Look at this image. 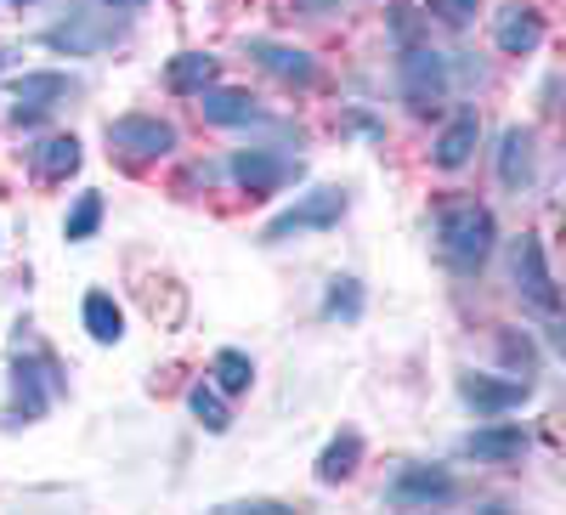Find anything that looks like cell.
Returning <instances> with one entry per match:
<instances>
[{
  "label": "cell",
  "instance_id": "cell-1",
  "mask_svg": "<svg viewBox=\"0 0 566 515\" xmlns=\"http://www.w3.org/2000/svg\"><path fill=\"white\" fill-rule=\"evenodd\" d=\"M437 239H442V255L453 266H482L493 255V239H499V227H493V210L488 204H448L442 221H437Z\"/></svg>",
  "mask_w": 566,
  "mask_h": 515
},
{
  "label": "cell",
  "instance_id": "cell-2",
  "mask_svg": "<svg viewBox=\"0 0 566 515\" xmlns=\"http://www.w3.org/2000/svg\"><path fill=\"white\" fill-rule=\"evenodd\" d=\"M346 204H352L346 187H312V193H301L290 210L261 227V244H290V239H301V232H328L346 216Z\"/></svg>",
  "mask_w": 566,
  "mask_h": 515
},
{
  "label": "cell",
  "instance_id": "cell-3",
  "mask_svg": "<svg viewBox=\"0 0 566 515\" xmlns=\"http://www.w3.org/2000/svg\"><path fill=\"white\" fill-rule=\"evenodd\" d=\"M108 148L125 154V159H165V154H176V125L159 119V114L108 119Z\"/></svg>",
  "mask_w": 566,
  "mask_h": 515
},
{
  "label": "cell",
  "instance_id": "cell-4",
  "mask_svg": "<svg viewBox=\"0 0 566 515\" xmlns=\"http://www.w3.org/2000/svg\"><path fill=\"white\" fill-rule=\"evenodd\" d=\"M402 97H408L413 114H431L448 97V57L431 52V45H413L402 57Z\"/></svg>",
  "mask_w": 566,
  "mask_h": 515
},
{
  "label": "cell",
  "instance_id": "cell-5",
  "mask_svg": "<svg viewBox=\"0 0 566 515\" xmlns=\"http://www.w3.org/2000/svg\"><path fill=\"white\" fill-rule=\"evenodd\" d=\"M295 159H283L272 148H244V154H232V181L244 187L250 199H272L283 181H295Z\"/></svg>",
  "mask_w": 566,
  "mask_h": 515
},
{
  "label": "cell",
  "instance_id": "cell-6",
  "mask_svg": "<svg viewBox=\"0 0 566 515\" xmlns=\"http://www.w3.org/2000/svg\"><path fill=\"white\" fill-rule=\"evenodd\" d=\"M119 18H103V12H80V18H69L63 29H45L40 40L52 45V52H69V57H91V52H103V45H114L119 40Z\"/></svg>",
  "mask_w": 566,
  "mask_h": 515
},
{
  "label": "cell",
  "instance_id": "cell-7",
  "mask_svg": "<svg viewBox=\"0 0 566 515\" xmlns=\"http://www.w3.org/2000/svg\"><path fill=\"white\" fill-rule=\"evenodd\" d=\"M386 498L391 504H448V498H459V482L442 471V464H402V471L391 476V487H386Z\"/></svg>",
  "mask_w": 566,
  "mask_h": 515
},
{
  "label": "cell",
  "instance_id": "cell-8",
  "mask_svg": "<svg viewBox=\"0 0 566 515\" xmlns=\"http://www.w3.org/2000/svg\"><path fill=\"white\" fill-rule=\"evenodd\" d=\"M510 277H515V290H522L538 312H555V277H549V266H544V244L533 239V232H522V244H515Z\"/></svg>",
  "mask_w": 566,
  "mask_h": 515
},
{
  "label": "cell",
  "instance_id": "cell-9",
  "mask_svg": "<svg viewBox=\"0 0 566 515\" xmlns=\"http://www.w3.org/2000/svg\"><path fill=\"white\" fill-rule=\"evenodd\" d=\"M244 57H255L283 85H312L317 80V57L301 52V45H283V40H244Z\"/></svg>",
  "mask_w": 566,
  "mask_h": 515
},
{
  "label": "cell",
  "instance_id": "cell-10",
  "mask_svg": "<svg viewBox=\"0 0 566 515\" xmlns=\"http://www.w3.org/2000/svg\"><path fill=\"white\" fill-rule=\"evenodd\" d=\"M74 91H80V85H74L69 74H23V80L12 85V103H18V108H12V119L23 125V119H34V114H45V108L69 103Z\"/></svg>",
  "mask_w": 566,
  "mask_h": 515
},
{
  "label": "cell",
  "instance_id": "cell-11",
  "mask_svg": "<svg viewBox=\"0 0 566 515\" xmlns=\"http://www.w3.org/2000/svg\"><path fill=\"white\" fill-rule=\"evenodd\" d=\"M459 397L482 413H510L533 397L527 380H493V374H459Z\"/></svg>",
  "mask_w": 566,
  "mask_h": 515
},
{
  "label": "cell",
  "instance_id": "cell-12",
  "mask_svg": "<svg viewBox=\"0 0 566 515\" xmlns=\"http://www.w3.org/2000/svg\"><path fill=\"white\" fill-rule=\"evenodd\" d=\"M199 114H205V125H261L266 119L250 91H232V85H205L199 91Z\"/></svg>",
  "mask_w": 566,
  "mask_h": 515
},
{
  "label": "cell",
  "instance_id": "cell-13",
  "mask_svg": "<svg viewBox=\"0 0 566 515\" xmlns=\"http://www.w3.org/2000/svg\"><path fill=\"white\" fill-rule=\"evenodd\" d=\"M493 40H499L504 57H527V52H538V40H544V18L533 7H504L493 18Z\"/></svg>",
  "mask_w": 566,
  "mask_h": 515
},
{
  "label": "cell",
  "instance_id": "cell-14",
  "mask_svg": "<svg viewBox=\"0 0 566 515\" xmlns=\"http://www.w3.org/2000/svg\"><path fill=\"white\" fill-rule=\"evenodd\" d=\"M533 448V437L522 425H488V431H470L464 437V453L470 459H488V464H515Z\"/></svg>",
  "mask_w": 566,
  "mask_h": 515
},
{
  "label": "cell",
  "instance_id": "cell-15",
  "mask_svg": "<svg viewBox=\"0 0 566 515\" xmlns=\"http://www.w3.org/2000/svg\"><path fill=\"white\" fill-rule=\"evenodd\" d=\"M476 136H482V119L476 114H453L448 125H442V136H437V148H431V159L442 165V170H464L470 165V154H476Z\"/></svg>",
  "mask_w": 566,
  "mask_h": 515
},
{
  "label": "cell",
  "instance_id": "cell-16",
  "mask_svg": "<svg viewBox=\"0 0 566 515\" xmlns=\"http://www.w3.org/2000/svg\"><path fill=\"white\" fill-rule=\"evenodd\" d=\"M499 181L510 187V193H522V187L533 181V130L527 125H510L499 136Z\"/></svg>",
  "mask_w": 566,
  "mask_h": 515
},
{
  "label": "cell",
  "instance_id": "cell-17",
  "mask_svg": "<svg viewBox=\"0 0 566 515\" xmlns=\"http://www.w3.org/2000/svg\"><path fill=\"white\" fill-rule=\"evenodd\" d=\"M80 317H85V335L97 340V346H114V340L125 335V312L114 306V295H108V290H91V295H85V306H80Z\"/></svg>",
  "mask_w": 566,
  "mask_h": 515
},
{
  "label": "cell",
  "instance_id": "cell-18",
  "mask_svg": "<svg viewBox=\"0 0 566 515\" xmlns=\"http://www.w3.org/2000/svg\"><path fill=\"white\" fill-rule=\"evenodd\" d=\"M216 74H221V63L210 57V52H181V57H170V91H181V97H199L205 85H216Z\"/></svg>",
  "mask_w": 566,
  "mask_h": 515
},
{
  "label": "cell",
  "instance_id": "cell-19",
  "mask_svg": "<svg viewBox=\"0 0 566 515\" xmlns=\"http://www.w3.org/2000/svg\"><path fill=\"white\" fill-rule=\"evenodd\" d=\"M357 459H363V437H357V431H340L335 442L323 448V459H317V482H323V487L346 482V476L357 471Z\"/></svg>",
  "mask_w": 566,
  "mask_h": 515
},
{
  "label": "cell",
  "instance_id": "cell-20",
  "mask_svg": "<svg viewBox=\"0 0 566 515\" xmlns=\"http://www.w3.org/2000/svg\"><path fill=\"white\" fill-rule=\"evenodd\" d=\"M34 170L45 181H69L80 170V143H74V136H45V143L34 148Z\"/></svg>",
  "mask_w": 566,
  "mask_h": 515
},
{
  "label": "cell",
  "instance_id": "cell-21",
  "mask_svg": "<svg viewBox=\"0 0 566 515\" xmlns=\"http://www.w3.org/2000/svg\"><path fill=\"white\" fill-rule=\"evenodd\" d=\"M187 408H193V419H199V425H205L210 437H221V431L232 425V408L221 402V391H216V386H193V391H187Z\"/></svg>",
  "mask_w": 566,
  "mask_h": 515
},
{
  "label": "cell",
  "instance_id": "cell-22",
  "mask_svg": "<svg viewBox=\"0 0 566 515\" xmlns=\"http://www.w3.org/2000/svg\"><path fill=\"white\" fill-rule=\"evenodd\" d=\"M216 391H250V380H255V362L244 357V351H216Z\"/></svg>",
  "mask_w": 566,
  "mask_h": 515
},
{
  "label": "cell",
  "instance_id": "cell-23",
  "mask_svg": "<svg viewBox=\"0 0 566 515\" xmlns=\"http://www.w3.org/2000/svg\"><path fill=\"white\" fill-rule=\"evenodd\" d=\"M45 368H52V362H18V397H23L29 413H40L45 402H52V391H57V380H40Z\"/></svg>",
  "mask_w": 566,
  "mask_h": 515
},
{
  "label": "cell",
  "instance_id": "cell-24",
  "mask_svg": "<svg viewBox=\"0 0 566 515\" xmlns=\"http://www.w3.org/2000/svg\"><path fill=\"white\" fill-rule=\"evenodd\" d=\"M97 221H103V193H80V204H74L69 221H63V239H69V244H85L91 232H97Z\"/></svg>",
  "mask_w": 566,
  "mask_h": 515
},
{
  "label": "cell",
  "instance_id": "cell-25",
  "mask_svg": "<svg viewBox=\"0 0 566 515\" xmlns=\"http://www.w3.org/2000/svg\"><path fill=\"white\" fill-rule=\"evenodd\" d=\"M323 312H328V317H363V290H357V277H335V284H328Z\"/></svg>",
  "mask_w": 566,
  "mask_h": 515
},
{
  "label": "cell",
  "instance_id": "cell-26",
  "mask_svg": "<svg viewBox=\"0 0 566 515\" xmlns=\"http://www.w3.org/2000/svg\"><path fill=\"white\" fill-rule=\"evenodd\" d=\"M499 351H504V362H510V368H522V374H533V368H538L533 340H527V335H515V329H504V335H499Z\"/></svg>",
  "mask_w": 566,
  "mask_h": 515
},
{
  "label": "cell",
  "instance_id": "cell-27",
  "mask_svg": "<svg viewBox=\"0 0 566 515\" xmlns=\"http://www.w3.org/2000/svg\"><path fill=\"white\" fill-rule=\"evenodd\" d=\"M476 12H482V0H431V18L448 23V29H464Z\"/></svg>",
  "mask_w": 566,
  "mask_h": 515
},
{
  "label": "cell",
  "instance_id": "cell-28",
  "mask_svg": "<svg viewBox=\"0 0 566 515\" xmlns=\"http://www.w3.org/2000/svg\"><path fill=\"white\" fill-rule=\"evenodd\" d=\"M227 515H277L283 504H272V498H244V504H221Z\"/></svg>",
  "mask_w": 566,
  "mask_h": 515
},
{
  "label": "cell",
  "instance_id": "cell-29",
  "mask_svg": "<svg viewBox=\"0 0 566 515\" xmlns=\"http://www.w3.org/2000/svg\"><path fill=\"white\" fill-rule=\"evenodd\" d=\"M103 7H119V12H130V7H142V0H103Z\"/></svg>",
  "mask_w": 566,
  "mask_h": 515
},
{
  "label": "cell",
  "instance_id": "cell-30",
  "mask_svg": "<svg viewBox=\"0 0 566 515\" xmlns=\"http://www.w3.org/2000/svg\"><path fill=\"white\" fill-rule=\"evenodd\" d=\"M12 7H29V0H12Z\"/></svg>",
  "mask_w": 566,
  "mask_h": 515
}]
</instances>
